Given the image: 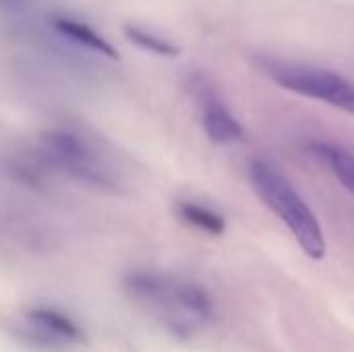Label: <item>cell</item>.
<instances>
[{
  "label": "cell",
  "instance_id": "3",
  "mask_svg": "<svg viewBox=\"0 0 354 352\" xmlns=\"http://www.w3.org/2000/svg\"><path fill=\"white\" fill-rule=\"evenodd\" d=\"M255 66L270 81H274L286 91L324 102L342 112L354 114V83L334 71L266 56H257Z\"/></svg>",
  "mask_w": 354,
  "mask_h": 352
},
{
  "label": "cell",
  "instance_id": "9",
  "mask_svg": "<svg viewBox=\"0 0 354 352\" xmlns=\"http://www.w3.org/2000/svg\"><path fill=\"white\" fill-rule=\"evenodd\" d=\"M122 35L135 48H139L143 52H149L153 56H160V58H176V56H180L178 44H174L172 39H168V37L143 27L139 23H124L122 25Z\"/></svg>",
  "mask_w": 354,
  "mask_h": 352
},
{
  "label": "cell",
  "instance_id": "11",
  "mask_svg": "<svg viewBox=\"0 0 354 352\" xmlns=\"http://www.w3.org/2000/svg\"><path fill=\"white\" fill-rule=\"evenodd\" d=\"M31 0H0V8L10 10V12H21L29 6Z\"/></svg>",
  "mask_w": 354,
  "mask_h": 352
},
{
  "label": "cell",
  "instance_id": "1",
  "mask_svg": "<svg viewBox=\"0 0 354 352\" xmlns=\"http://www.w3.org/2000/svg\"><path fill=\"white\" fill-rule=\"evenodd\" d=\"M124 286L133 301L156 313L174 334L191 336L214 317L212 297L197 282L160 272H135Z\"/></svg>",
  "mask_w": 354,
  "mask_h": 352
},
{
  "label": "cell",
  "instance_id": "5",
  "mask_svg": "<svg viewBox=\"0 0 354 352\" xmlns=\"http://www.w3.org/2000/svg\"><path fill=\"white\" fill-rule=\"evenodd\" d=\"M48 27L64 41H71L73 46L85 50V52H91V54H97L102 58H108V60H118V50L116 46L104 35L100 33L95 27H91L89 23L81 21V19H75L71 15H50L48 17Z\"/></svg>",
  "mask_w": 354,
  "mask_h": 352
},
{
  "label": "cell",
  "instance_id": "7",
  "mask_svg": "<svg viewBox=\"0 0 354 352\" xmlns=\"http://www.w3.org/2000/svg\"><path fill=\"white\" fill-rule=\"evenodd\" d=\"M201 127L207 139L218 145L232 143L243 137V124L214 95H203L201 100Z\"/></svg>",
  "mask_w": 354,
  "mask_h": 352
},
{
  "label": "cell",
  "instance_id": "6",
  "mask_svg": "<svg viewBox=\"0 0 354 352\" xmlns=\"http://www.w3.org/2000/svg\"><path fill=\"white\" fill-rule=\"evenodd\" d=\"M27 322L33 332H37V336L52 344H77L83 340V330L58 309L35 307L27 313Z\"/></svg>",
  "mask_w": 354,
  "mask_h": 352
},
{
  "label": "cell",
  "instance_id": "2",
  "mask_svg": "<svg viewBox=\"0 0 354 352\" xmlns=\"http://www.w3.org/2000/svg\"><path fill=\"white\" fill-rule=\"evenodd\" d=\"M249 178L259 199L284 222L303 253L315 261L326 257V237L317 216L297 189L268 162L255 160L249 166Z\"/></svg>",
  "mask_w": 354,
  "mask_h": 352
},
{
  "label": "cell",
  "instance_id": "4",
  "mask_svg": "<svg viewBox=\"0 0 354 352\" xmlns=\"http://www.w3.org/2000/svg\"><path fill=\"white\" fill-rule=\"evenodd\" d=\"M39 149L50 164L58 166L60 170L68 172L71 176L83 183L97 187L112 185V176L104 166L100 154L79 133L66 129L46 131L41 135Z\"/></svg>",
  "mask_w": 354,
  "mask_h": 352
},
{
  "label": "cell",
  "instance_id": "8",
  "mask_svg": "<svg viewBox=\"0 0 354 352\" xmlns=\"http://www.w3.org/2000/svg\"><path fill=\"white\" fill-rule=\"evenodd\" d=\"M311 154L330 168V172L336 176V180L354 195V151L338 145V143H326L317 141L311 143Z\"/></svg>",
  "mask_w": 354,
  "mask_h": 352
},
{
  "label": "cell",
  "instance_id": "10",
  "mask_svg": "<svg viewBox=\"0 0 354 352\" xmlns=\"http://www.w3.org/2000/svg\"><path fill=\"white\" fill-rule=\"evenodd\" d=\"M178 216L187 224H191V226H195L207 234H214V237L224 234V230H226L224 218L218 212H214L212 207H205L201 203H193V201L178 203Z\"/></svg>",
  "mask_w": 354,
  "mask_h": 352
}]
</instances>
